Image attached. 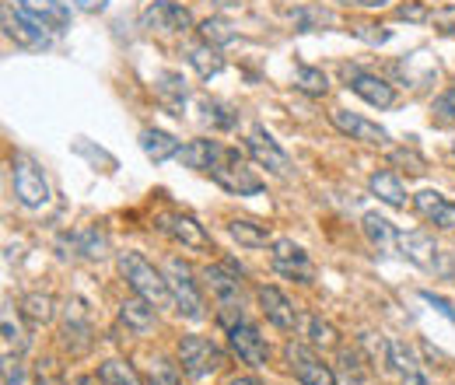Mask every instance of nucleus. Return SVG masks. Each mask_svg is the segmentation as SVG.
I'll return each mask as SVG.
<instances>
[{
	"label": "nucleus",
	"mask_w": 455,
	"mask_h": 385,
	"mask_svg": "<svg viewBox=\"0 0 455 385\" xmlns=\"http://www.w3.org/2000/svg\"><path fill=\"white\" fill-rule=\"evenodd\" d=\"M119 274L126 277V284L133 287V294H140V298L151 301L155 309L169 305V298H172L169 277L162 274V270H155L140 253H133V249L119 253Z\"/></svg>",
	"instance_id": "f257e3e1"
},
{
	"label": "nucleus",
	"mask_w": 455,
	"mask_h": 385,
	"mask_svg": "<svg viewBox=\"0 0 455 385\" xmlns=\"http://www.w3.org/2000/svg\"><path fill=\"white\" fill-rule=\"evenodd\" d=\"M211 179L221 189L235 193V197H256V193H263V179L256 175V168H249V162L235 148H225V144H221V151H218V158L211 165Z\"/></svg>",
	"instance_id": "f03ea898"
},
{
	"label": "nucleus",
	"mask_w": 455,
	"mask_h": 385,
	"mask_svg": "<svg viewBox=\"0 0 455 385\" xmlns=\"http://www.w3.org/2000/svg\"><path fill=\"white\" fill-rule=\"evenodd\" d=\"M179 365H182V372L189 379H207L225 365V354H221V347L214 340L189 333V336L179 340Z\"/></svg>",
	"instance_id": "7ed1b4c3"
},
{
	"label": "nucleus",
	"mask_w": 455,
	"mask_h": 385,
	"mask_svg": "<svg viewBox=\"0 0 455 385\" xmlns=\"http://www.w3.org/2000/svg\"><path fill=\"white\" fill-rule=\"evenodd\" d=\"M284 357H287V368L294 372V379L301 385H337V372L308 343L291 340L284 347Z\"/></svg>",
	"instance_id": "20e7f679"
},
{
	"label": "nucleus",
	"mask_w": 455,
	"mask_h": 385,
	"mask_svg": "<svg viewBox=\"0 0 455 385\" xmlns=\"http://www.w3.org/2000/svg\"><path fill=\"white\" fill-rule=\"evenodd\" d=\"M11 179H14V197H18V204H21V207L39 211V207H46V204H50V182H46L43 168L36 165L32 158H14V172H11Z\"/></svg>",
	"instance_id": "39448f33"
},
{
	"label": "nucleus",
	"mask_w": 455,
	"mask_h": 385,
	"mask_svg": "<svg viewBox=\"0 0 455 385\" xmlns=\"http://www.w3.org/2000/svg\"><path fill=\"white\" fill-rule=\"evenodd\" d=\"M165 277H169V291H172L175 309H179V316H186V319H204V298H200V287H196V280H193L189 263L169 260Z\"/></svg>",
	"instance_id": "423d86ee"
},
{
	"label": "nucleus",
	"mask_w": 455,
	"mask_h": 385,
	"mask_svg": "<svg viewBox=\"0 0 455 385\" xmlns=\"http://www.w3.org/2000/svg\"><path fill=\"white\" fill-rule=\"evenodd\" d=\"M140 28L155 32V36H186L193 28V18L182 4L175 0H155L144 14H140Z\"/></svg>",
	"instance_id": "0eeeda50"
},
{
	"label": "nucleus",
	"mask_w": 455,
	"mask_h": 385,
	"mask_svg": "<svg viewBox=\"0 0 455 385\" xmlns=\"http://www.w3.org/2000/svg\"><path fill=\"white\" fill-rule=\"evenodd\" d=\"M270 263H274L277 274L291 277L298 284H312L315 280V267H312L308 253L301 245H294L291 238H274L270 242Z\"/></svg>",
	"instance_id": "6e6552de"
},
{
	"label": "nucleus",
	"mask_w": 455,
	"mask_h": 385,
	"mask_svg": "<svg viewBox=\"0 0 455 385\" xmlns=\"http://www.w3.org/2000/svg\"><path fill=\"white\" fill-rule=\"evenodd\" d=\"M245 148H249V155L259 162V165L267 168L270 175H277V179H291V158H287L284 151H281V144L263 130V126H252L249 130V137H245Z\"/></svg>",
	"instance_id": "1a4fd4ad"
},
{
	"label": "nucleus",
	"mask_w": 455,
	"mask_h": 385,
	"mask_svg": "<svg viewBox=\"0 0 455 385\" xmlns=\"http://www.w3.org/2000/svg\"><path fill=\"white\" fill-rule=\"evenodd\" d=\"M399 249H403V256H406L410 263H417V267L427 270V274H452V267L442 263V249H438L435 238L424 235V231H406V235H399Z\"/></svg>",
	"instance_id": "9d476101"
},
{
	"label": "nucleus",
	"mask_w": 455,
	"mask_h": 385,
	"mask_svg": "<svg viewBox=\"0 0 455 385\" xmlns=\"http://www.w3.org/2000/svg\"><path fill=\"white\" fill-rule=\"evenodd\" d=\"M228 343H231V350L238 354V361H245L249 368H263V365L270 361L267 340L259 336V330H256L252 323H245V319L228 330Z\"/></svg>",
	"instance_id": "9b49d317"
},
{
	"label": "nucleus",
	"mask_w": 455,
	"mask_h": 385,
	"mask_svg": "<svg viewBox=\"0 0 455 385\" xmlns=\"http://www.w3.org/2000/svg\"><path fill=\"white\" fill-rule=\"evenodd\" d=\"M0 18H4V36L14 39L21 50H46V46H50V32H46L43 21L21 18V14H14L11 7H4Z\"/></svg>",
	"instance_id": "f8f14e48"
},
{
	"label": "nucleus",
	"mask_w": 455,
	"mask_h": 385,
	"mask_svg": "<svg viewBox=\"0 0 455 385\" xmlns=\"http://www.w3.org/2000/svg\"><path fill=\"white\" fill-rule=\"evenodd\" d=\"M158 228H162L169 238L189 245V249H211V235L204 231V224L196 218H189V214H182V211H165V214H158Z\"/></svg>",
	"instance_id": "ddd939ff"
},
{
	"label": "nucleus",
	"mask_w": 455,
	"mask_h": 385,
	"mask_svg": "<svg viewBox=\"0 0 455 385\" xmlns=\"http://www.w3.org/2000/svg\"><path fill=\"white\" fill-rule=\"evenodd\" d=\"M330 123L347 133L350 140H361V144H389V130L386 126H379V123H371V119H364V116H357V112H347V109H333L330 112Z\"/></svg>",
	"instance_id": "4468645a"
},
{
	"label": "nucleus",
	"mask_w": 455,
	"mask_h": 385,
	"mask_svg": "<svg viewBox=\"0 0 455 385\" xmlns=\"http://www.w3.org/2000/svg\"><path fill=\"white\" fill-rule=\"evenodd\" d=\"M413 211L435 228H445V231L455 228V204L449 197H442L438 189H420L413 197Z\"/></svg>",
	"instance_id": "2eb2a0df"
},
{
	"label": "nucleus",
	"mask_w": 455,
	"mask_h": 385,
	"mask_svg": "<svg viewBox=\"0 0 455 385\" xmlns=\"http://www.w3.org/2000/svg\"><path fill=\"white\" fill-rule=\"evenodd\" d=\"M350 92L361 95V99H364L368 106H375V109H389V106H396V88H393L389 81H382L379 74L354 70V74H350Z\"/></svg>",
	"instance_id": "dca6fc26"
},
{
	"label": "nucleus",
	"mask_w": 455,
	"mask_h": 385,
	"mask_svg": "<svg viewBox=\"0 0 455 385\" xmlns=\"http://www.w3.org/2000/svg\"><path fill=\"white\" fill-rule=\"evenodd\" d=\"M386 361L393 365V372L399 375L403 385H431L424 368H420V361L413 357V350L403 340H386Z\"/></svg>",
	"instance_id": "f3484780"
},
{
	"label": "nucleus",
	"mask_w": 455,
	"mask_h": 385,
	"mask_svg": "<svg viewBox=\"0 0 455 385\" xmlns=\"http://www.w3.org/2000/svg\"><path fill=\"white\" fill-rule=\"evenodd\" d=\"M259 305H263V312H267V319L277 326V330H294L298 326V309L291 305V298H287L281 287H259Z\"/></svg>",
	"instance_id": "a211bd4d"
},
{
	"label": "nucleus",
	"mask_w": 455,
	"mask_h": 385,
	"mask_svg": "<svg viewBox=\"0 0 455 385\" xmlns=\"http://www.w3.org/2000/svg\"><path fill=\"white\" fill-rule=\"evenodd\" d=\"M204 280H207L211 294L218 298L221 312L238 309V277L228 274V270H221V267H207V270H204Z\"/></svg>",
	"instance_id": "6ab92c4d"
},
{
	"label": "nucleus",
	"mask_w": 455,
	"mask_h": 385,
	"mask_svg": "<svg viewBox=\"0 0 455 385\" xmlns=\"http://www.w3.org/2000/svg\"><path fill=\"white\" fill-rule=\"evenodd\" d=\"M368 189H371V193H375L382 204H389V207H396V211H403V207H406V189H403V182H399L396 172H389V168L371 172Z\"/></svg>",
	"instance_id": "aec40b11"
},
{
	"label": "nucleus",
	"mask_w": 455,
	"mask_h": 385,
	"mask_svg": "<svg viewBox=\"0 0 455 385\" xmlns=\"http://www.w3.org/2000/svg\"><path fill=\"white\" fill-rule=\"evenodd\" d=\"M298 330H301L308 347H319V350L340 347V333L333 330L326 319H319V316H301V319H298Z\"/></svg>",
	"instance_id": "412c9836"
},
{
	"label": "nucleus",
	"mask_w": 455,
	"mask_h": 385,
	"mask_svg": "<svg viewBox=\"0 0 455 385\" xmlns=\"http://www.w3.org/2000/svg\"><path fill=\"white\" fill-rule=\"evenodd\" d=\"M140 148H144V155L151 158V162H169V158H179V151H182V144L165 133V130H155V126H148L144 133H140Z\"/></svg>",
	"instance_id": "4be33fe9"
},
{
	"label": "nucleus",
	"mask_w": 455,
	"mask_h": 385,
	"mask_svg": "<svg viewBox=\"0 0 455 385\" xmlns=\"http://www.w3.org/2000/svg\"><path fill=\"white\" fill-rule=\"evenodd\" d=\"M28 18H36V21H43V25H50V28H63L67 21H70V11L60 4V0H14Z\"/></svg>",
	"instance_id": "5701e85b"
},
{
	"label": "nucleus",
	"mask_w": 455,
	"mask_h": 385,
	"mask_svg": "<svg viewBox=\"0 0 455 385\" xmlns=\"http://www.w3.org/2000/svg\"><path fill=\"white\" fill-rule=\"evenodd\" d=\"M119 319L126 323V330H133V333L155 330V305L137 294V298H130V301L119 305Z\"/></svg>",
	"instance_id": "b1692460"
},
{
	"label": "nucleus",
	"mask_w": 455,
	"mask_h": 385,
	"mask_svg": "<svg viewBox=\"0 0 455 385\" xmlns=\"http://www.w3.org/2000/svg\"><path fill=\"white\" fill-rule=\"evenodd\" d=\"M218 151H221L218 140H189V144H182L179 162H182L186 168H196V172H211L214 158H218Z\"/></svg>",
	"instance_id": "393cba45"
},
{
	"label": "nucleus",
	"mask_w": 455,
	"mask_h": 385,
	"mask_svg": "<svg viewBox=\"0 0 455 385\" xmlns=\"http://www.w3.org/2000/svg\"><path fill=\"white\" fill-rule=\"evenodd\" d=\"M186 60H189V67H193L204 81L225 70V56L218 53V46H211V43H196V46H189Z\"/></svg>",
	"instance_id": "a878e982"
},
{
	"label": "nucleus",
	"mask_w": 455,
	"mask_h": 385,
	"mask_svg": "<svg viewBox=\"0 0 455 385\" xmlns=\"http://www.w3.org/2000/svg\"><path fill=\"white\" fill-rule=\"evenodd\" d=\"M228 235H231L238 245H249V249H263V245H270V242H274V238H270V231H267L263 224L245 221V218L228 221Z\"/></svg>",
	"instance_id": "bb28decb"
},
{
	"label": "nucleus",
	"mask_w": 455,
	"mask_h": 385,
	"mask_svg": "<svg viewBox=\"0 0 455 385\" xmlns=\"http://www.w3.org/2000/svg\"><path fill=\"white\" fill-rule=\"evenodd\" d=\"M99 379H102V385H144V379L137 375V368H133L130 361H123V357L102 361Z\"/></svg>",
	"instance_id": "cd10ccee"
},
{
	"label": "nucleus",
	"mask_w": 455,
	"mask_h": 385,
	"mask_svg": "<svg viewBox=\"0 0 455 385\" xmlns=\"http://www.w3.org/2000/svg\"><path fill=\"white\" fill-rule=\"evenodd\" d=\"M361 224H364L368 242H371L375 249H382V253H389V249H393V242H399V231L386 218H379V214H364Z\"/></svg>",
	"instance_id": "c85d7f7f"
},
{
	"label": "nucleus",
	"mask_w": 455,
	"mask_h": 385,
	"mask_svg": "<svg viewBox=\"0 0 455 385\" xmlns=\"http://www.w3.org/2000/svg\"><path fill=\"white\" fill-rule=\"evenodd\" d=\"M21 316L25 319H32V323H53V316H57V309H53V298L50 294H39V291H32V294H25L21 298Z\"/></svg>",
	"instance_id": "c756f323"
},
{
	"label": "nucleus",
	"mask_w": 455,
	"mask_h": 385,
	"mask_svg": "<svg viewBox=\"0 0 455 385\" xmlns=\"http://www.w3.org/2000/svg\"><path fill=\"white\" fill-rule=\"evenodd\" d=\"M4 347H7V354L14 350V354H21L25 347H28V336L21 330V323L14 319V309H11V301L4 305Z\"/></svg>",
	"instance_id": "7c9ffc66"
},
{
	"label": "nucleus",
	"mask_w": 455,
	"mask_h": 385,
	"mask_svg": "<svg viewBox=\"0 0 455 385\" xmlns=\"http://www.w3.org/2000/svg\"><path fill=\"white\" fill-rule=\"evenodd\" d=\"M182 382V372H179V365H172L169 357H151V365H148V385H179Z\"/></svg>",
	"instance_id": "2f4dec72"
},
{
	"label": "nucleus",
	"mask_w": 455,
	"mask_h": 385,
	"mask_svg": "<svg viewBox=\"0 0 455 385\" xmlns=\"http://www.w3.org/2000/svg\"><path fill=\"white\" fill-rule=\"evenodd\" d=\"M294 81H298V88H301L305 95H315V99L330 92V81H326V74H323V70H315V67H298Z\"/></svg>",
	"instance_id": "473e14b6"
},
{
	"label": "nucleus",
	"mask_w": 455,
	"mask_h": 385,
	"mask_svg": "<svg viewBox=\"0 0 455 385\" xmlns=\"http://www.w3.org/2000/svg\"><path fill=\"white\" fill-rule=\"evenodd\" d=\"M389 162L399 168H406L410 175H424V172H427V162H424L413 148H396V151H389Z\"/></svg>",
	"instance_id": "72a5a7b5"
},
{
	"label": "nucleus",
	"mask_w": 455,
	"mask_h": 385,
	"mask_svg": "<svg viewBox=\"0 0 455 385\" xmlns=\"http://www.w3.org/2000/svg\"><path fill=\"white\" fill-rule=\"evenodd\" d=\"M81 253L88 256V260H102L106 256V249H109V242H106V235H99L95 228H88V231H81Z\"/></svg>",
	"instance_id": "f704fd0d"
},
{
	"label": "nucleus",
	"mask_w": 455,
	"mask_h": 385,
	"mask_svg": "<svg viewBox=\"0 0 455 385\" xmlns=\"http://www.w3.org/2000/svg\"><path fill=\"white\" fill-rule=\"evenodd\" d=\"M340 365H343V372H347V379H354V382H364L368 379V368H361V354L350 347H340Z\"/></svg>",
	"instance_id": "c9c22d12"
},
{
	"label": "nucleus",
	"mask_w": 455,
	"mask_h": 385,
	"mask_svg": "<svg viewBox=\"0 0 455 385\" xmlns=\"http://www.w3.org/2000/svg\"><path fill=\"white\" fill-rule=\"evenodd\" d=\"M4 385H28L25 365L18 361V354H4Z\"/></svg>",
	"instance_id": "e433bc0d"
},
{
	"label": "nucleus",
	"mask_w": 455,
	"mask_h": 385,
	"mask_svg": "<svg viewBox=\"0 0 455 385\" xmlns=\"http://www.w3.org/2000/svg\"><path fill=\"white\" fill-rule=\"evenodd\" d=\"M200 32H204V43H211V39H214V43H231V39H235V32L228 28L225 21H218V18H214V21L207 18V21L200 25Z\"/></svg>",
	"instance_id": "4c0bfd02"
},
{
	"label": "nucleus",
	"mask_w": 455,
	"mask_h": 385,
	"mask_svg": "<svg viewBox=\"0 0 455 385\" xmlns=\"http://www.w3.org/2000/svg\"><path fill=\"white\" fill-rule=\"evenodd\" d=\"M438 32H445V36H455V4L449 7H438V11H431V18H427Z\"/></svg>",
	"instance_id": "58836bf2"
},
{
	"label": "nucleus",
	"mask_w": 455,
	"mask_h": 385,
	"mask_svg": "<svg viewBox=\"0 0 455 385\" xmlns=\"http://www.w3.org/2000/svg\"><path fill=\"white\" fill-rule=\"evenodd\" d=\"M399 18H406V21H427L431 14H427V7L420 4V0H406V4H399L396 7Z\"/></svg>",
	"instance_id": "ea45409f"
},
{
	"label": "nucleus",
	"mask_w": 455,
	"mask_h": 385,
	"mask_svg": "<svg viewBox=\"0 0 455 385\" xmlns=\"http://www.w3.org/2000/svg\"><path fill=\"white\" fill-rule=\"evenodd\" d=\"M435 112H438L442 119L455 123V88H449V92H442V95H438V102H435Z\"/></svg>",
	"instance_id": "a19ab883"
},
{
	"label": "nucleus",
	"mask_w": 455,
	"mask_h": 385,
	"mask_svg": "<svg viewBox=\"0 0 455 385\" xmlns=\"http://www.w3.org/2000/svg\"><path fill=\"white\" fill-rule=\"evenodd\" d=\"M420 298H424L427 305H435V309H438V312H442L449 323H455V309L449 305V301H445V298H438V294H431V291H420Z\"/></svg>",
	"instance_id": "79ce46f5"
},
{
	"label": "nucleus",
	"mask_w": 455,
	"mask_h": 385,
	"mask_svg": "<svg viewBox=\"0 0 455 385\" xmlns=\"http://www.w3.org/2000/svg\"><path fill=\"white\" fill-rule=\"evenodd\" d=\"M39 368L46 372V379L39 375V385H60V372H57V361H39Z\"/></svg>",
	"instance_id": "37998d69"
},
{
	"label": "nucleus",
	"mask_w": 455,
	"mask_h": 385,
	"mask_svg": "<svg viewBox=\"0 0 455 385\" xmlns=\"http://www.w3.org/2000/svg\"><path fill=\"white\" fill-rule=\"evenodd\" d=\"M74 4H77L84 14H99V11H106V4H109V0H74Z\"/></svg>",
	"instance_id": "c03bdc74"
},
{
	"label": "nucleus",
	"mask_w": 455,
	"mask_h": 385,
	"mask_svg": "<svg viewBox=\"0 0 455 385\" xmlns=\"http://www.w3.org/2000/svg\"><path fill=\"white\" fill-rule=\"evenodd\" d=\"M354 4H361V7H368V11H382V7H389L393 0H354Z\"/></svg>",
	"instance_id": "a18cd8bd"
},
{
	"label": "nucleus",
	"mask_w": 455,
	"mask_h": 385,
	"mask_svg": "<svg viewBox=\"0 0 455 385\" xmlns=\"http://www.w3.org/2000/svg\"><path fill=\"white\" fill-rule=\"evenodd\" d=\"M225 385H263L259 379H252V375H238V379H228Z\"/></svg>",
	"instance_id": "49530a36"
},
{
	"label": "nucleus",
	"mask_w": 455,
	"mask_h": 385,
	"mask_svg": "<svg viewBox=\"0 0 455 385\" xmlns=\"http://www.w3.org/2000/svg\"><path fill=\"white\" fill-rule=\"evenodd\" d=\"M74 385H99V379H95V375H81Z\"/></svg>",
	"instance_id": "de8ad7c7"
},
{
	"label": "nucleus",
	"mask_w": 455,
	"mask_h": 385,
	"mask_svg": "<svg viewBox=\"0 0 455 385\" xmlns=\"http://www.w3.org/2000/svg\"><path fill=\"white\" fill-rule=\"evenodd\" d=\"M340 4H350V0H340Z\"/></svg>",
	"instance_id": "09e8293b"
},
{
	"label": "nucleus",
	"mask_w": 455,
	"mask_h": 385,
	"mask_svg": "<svg viewBox=\"0 0 455 385\" xmlns=\"http://www.w3.org/2000/svg\"><path fill=\"white\" fill-rule=\"evenodd\" d=\"M452 158H455V148H452Z\"/></svg>",
	"instance_id": "8fccbe9b"
}]
</instances>
